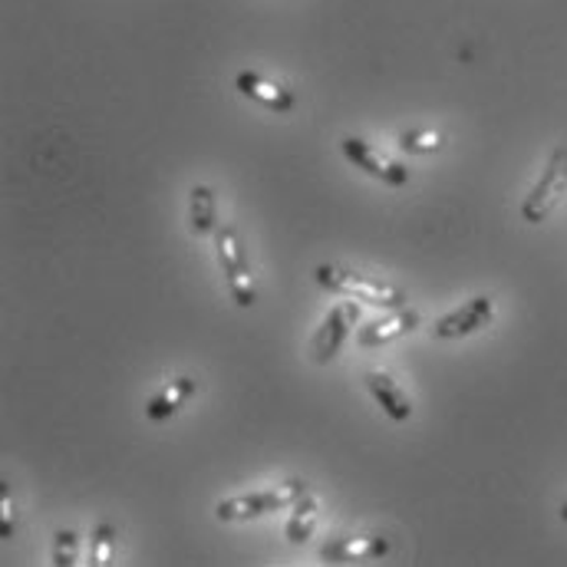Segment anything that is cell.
Here are the masks:
<instances>
[{
	"mask_svg": "<svg viewBox=\"0 0 567 567\" xmlns=\"http://www.w3.org/2000/svg\"><path fill=\"white\" fill-rule=\"evenodd\" d=\"M442 145H445L442 133H432V130H410L400 136V148L410 155H429V152H439Z\"/></svg>",
	"mask_w": 567,
	"mask_h": 567,
	"instance_id": "cell-17",
	"label": "cell"
},
{
	"mask_svg": "<svg viewBox=\"0 0 567 567\" xmlns=\"http://www.w3.org/2000/svg\"><path fill=\"white\" fill-rule=\"evenodd\" d=\"M235 86L241 96L255 100L258 106H268L271 113H290L297 106V100L287 86H281L278 80H271L265 73H258V70H241L235 76Z\"/></svg>",
	"mask_w": 567,
	"mask_h": 567,
	"instance_id": "cell-10",
	"label": "cell"
},
{
	"mask_svg": "<svg viewBox=\"0 0 567 567\" xmlns=\"http://www.w3.org/2000/svg\"><path fill=\"white\" fill-rule=\"evenodd\" d=\"M113 551H116V528L110 522H100L90 538V565L106 567L113 561Z\"/></svg>",
	"mask_w": 567,
	"mask_h": 567,
	"instance_id": "cell-15",
	"label": "cell"
},
{
	"mask_svg": "<svg viewBox=\"0 0 567 567\" xmlns=\"http://www.w3.org/2000/svg\"><path fill=\"white\" fill-rule=\"evenodd\" d=\"M567 192V145H558L542 172V178L535 182V188L528 192V198L522 202V218L528 225H542L565 198Z\"/></svg>",
	"mask_w": 567,
	"mask_h": 567,
	"instance_id": "cell-4",
	"label": "cell"
},
{
	"mask_svg": "<svg viewBox=\"0 0 567 567\" xmlns=\"http://www.w3.org/2000/svg\"><path fill=\"white\" fill-rule=\"evenodd\" d=\"M390 555V542L383 535H340L320 548V558L330 565H347V561H380Z\"/></svg>",
	"mask_w": 567,
	"mask_h": 567,
	"instance_id": "cell-9",
	"label": "cell"
},
{
	"mask_svg": "<svg viewBox=\"0 0 567 567\" xmlns=\"http://www.w3.org/2000/svg\"><path fill=\"white\" fill-rule=\"evenodd\" d=\"M188 228L195 238H208L218 231V198L215 188L208 185H195L188 195Z\"/></svg>",
	"mask_w": 567,
	"mask_h": 567,
	"instance_id": "cell-13",
	"label": "cell"
},
{
	"mask_svg": "<svg viewBox=\"0 0 567 567\" xmlns=\"http://www.w3.org/2000/svg\"><path fill=\"white\" fill-rule=\"evenodd\" d=\"M360 320V300H343L337 307H330V313L323 317L320 330L313 333V343H310V357L317 367H327L337 360L340 347L347 343V333L350 327Z\"/></svg>",
	"mask_w": 567,
	"mask_h": 567,
	"instance_id": "cell-5",
	"label": "cell"
},
{
	"mask_svg": "<svg viewBox=\"0 0 567 567\" xmlns=\"http://www.w3.org/2000/svg\"><path fill=\"white\" fill-rule=\"evenodd\" d=\"M317 518H320V502H317L313 495L303 492V495L290 505V518H287V528H284L287 542H290V545H307L310 535L317 532Z\"/></svg>",
	"mask_w": 567,
	"mask_h": 567,
	"instance_id": "cell-14",
	"label": "cell"
},
{
	"mask_svg": "<svg viewBox=\"0 0 567 567\" xmlns=\"http://www.w3.org/2000/svg\"><path fill=\"white\" fill-rule=\"evenodd\" d=\"M416 327H420V313L416 310H406V307H396V310H386L383 317L363 323L360 333H357V343L363 350H377V347H386V343L413 333Z\"/></svg>",
	"mask_w": 567,
	"mask_h": 567,
	"instance_id": "cell-8",
	"label": "cell"
},
{
	"mask_svg": "<svg viewBox=\"0 0 567 567\" xmlns=\"http://www.w3.org/2000/svg\"><path fill=\"white\" fill-rule=\"evenodd\" d=\"M561 518H565V522H567V502H565V505H561Z\"/></svg>",
	"mask_w": 567,
	"mask_h": 567,
	"instance_id": "cell-19",
	"label": "cell"
},
{
	"mask_svg": "<svg viewBox=\"0 0 567 567\" xmlns=\"http://www.w3.org/2000/svg\"><path fill=\"white\" fill-rule=\"evenodd\" d=\"M313 281L320 284L323 290L330 293H340V297H350V300H360V303H370L377 310H396V307H406V293L400 287L386 281H377V278H367L360 271H347V268H337V265H320L313 271Z\"/></svg>",
	"mask_w": 567,
	"mask_h": 567,
	"instance_id": "cell-1",
	"label": "cell"
},
{
	"mask_svg": "<svg viewBox=\"0 0 567 567\" xmlns=\"http://www.w3.org/2000/svg\"><path fill=\"white\" fill-rule=\"evenodd\" d=\"M215 258L225 271V281L231 287V297L238 307H251L255 303V278L248 268V255H245V241L238 235L235 225H225L215 231Z\"/></svg>",
	"mask_w": 567,
	"mask_h": 567,
	"instance_id": "cell-3",
	"label": "cell"
},
{
	"mask_svg": "<svg viewBox=\"0 0 567 567\" xmlns=\"http://www.w3.org/2000/svg\"><path fill=\"white\" fill-rule=\"evenodd\" d=\"M363 383H367L370 396L380 403V410H383L393 423H410V416H413V403H410V396L400 390V383H396L390 373H383V370H370V373L363 377Z\"/></svg>",
	"mask_w": 567,
	"mask_h": 567,
	"instance_id": "cell-11",
	"label": "cell"
},
{
	"mask_svg": "<svg viewBox=\"0 0 567 567\" xmlns=\"http://www.w3.org/2000/svg\"><path fill=\"white\" fill-rule=\"evenodd\" d=\"M492 313H495V300L488 293H478V297L465 300L462 307H455L452 313H442L432 323V333L439 340H465V337L478 333L482 327H488Z\"/></svg>",
	"mask_w": 567,
	"mask_h": 567,
	"instance_id": "cell-7",
	"label": "cell"
},
{
	"mask_svg": "<svg viewBox=\"0 0 567 567\" xmlns=\"http://www.w3.org/2000/svg\"><path fill=\"white\" fill-rule=\"evenodd\" d=\"M53 565H80V535H76L73 528H60V532H56V538H53Z\"/></svg>",
	"mask_w": 567,
	"mask_h": 567,
	"instance_id": "cell-16",
	"label": "cell"
},
{
	"mask_svg": "<svg viewBox=\"0 0 567 567\" xmlns=\"http://www.w3.org/2000/svg\"><path fill=\"white\" fill-rule=\"evenodd\" d=\"M300 495H303V482L300 478H287V482L275 485V488H265V492L225 498L215 508V515H218V522H251V518H261V515L290 508Z\"/></svg>",
	"mask_w": 567,
	"mask_h": 567,
	"instance_id": "cell-2",
	"label": "cell"
},
{
	"mask_svg": "<svg viewBox=\"0 0 567 567\" xmlns=\"http://www.w3.org/2000/svg\"><path fill=\"white\" fill-rule=\"evenodd\" d=\"M195 390H198L195 377H178V380H172L165 390H158V393L145 403V420H148V423H165V420H172L178 410H185V406L192 403Z\"/></svg>",
	"mask_w": 567,
	"mask_h": 567,
	"instance_id": "cell-12",
	"label": "cell"
},
{
	"mask_svg": "<svg viewBox=\"0 0 567 567\" xmlns=\"http://www.w3.org/2000/svg\"><path fill=\"white\" fill-rule=\"evenodd\" d=\"M340 152H343L360 172L373 175L377 182H383V185H390V188H403V185L410 182L406 165L393 162L390 155H383L377 145H370V142L360 140V136H347V140L340 142Z\"/></svg>",
	"mask_w": 567,
	"mask_h": 567,
	"instance_id": "cell-6",
	"label": "cell"
},
{
	"mask_svg": "<svg viewBox=\"0 0 567 567\" xmlns=\"http://www.w3.org/2000/svg\"><path fill=\"white\" fill-rule=\"evenodd\" d=\"M13 528H17V522H13V502H10V488L3 485V492H0V535L10 538Z\"/></svg>",
	"mask_w": 567,
	"mask_h": 567,
	"instance_id": "cell-18",
	"label": "cell"
}]
</instances>
